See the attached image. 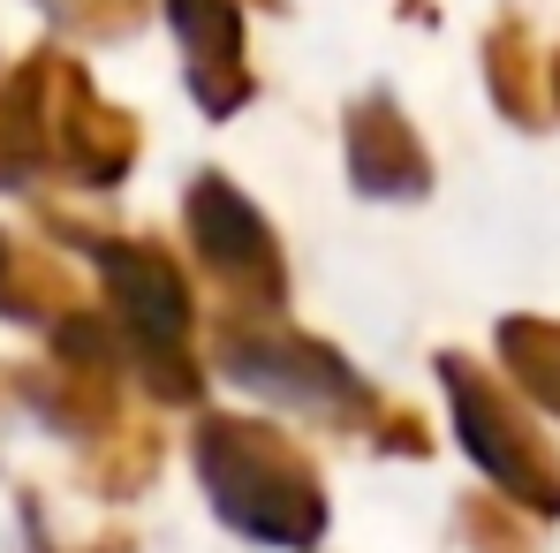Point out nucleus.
<instances>
[{"label":"nucleus","instance_id":"1","mask_svg":"<svg viewBox=\"0 0 560 553\" xmlns=\"http://www.w3.org/2000/svg\"><path fill=\"white\" fill-rule=\"evenodd\" d=\"M167 23L183 38L189 92H197L205 114H235L258 92L250 54H243V0H167Z\"/></svg>","mask_w":560,"mask_h":553},{"label":"nucleus","instance_id":"3","mask_svg":"<svg viewBox=\"0 0 560 553\" xmlns=\"http://www.w3.org/2000/svg\"><path fill=\"white\" fill-rule=\"evenodd\" d=\"M447 371H455V402H463V425H469V440H477V456H485V470H500V485L530 493L538 508H560V470L546 462V448H538L530 433L508 425L515 410H508L477 371H463V365H447Z\"/></svg>","mask_w":560,"mask_h":553},{"label":"nucleus","instance_id":"5","mask_svg":"<svg viewBox=\"0 0 560 553\" xmlns=\"http://www.w3.org/2000/svg\"><path fill=\"white\" fill-rule=\"evenodd\" d=\"M485 77H492V99L508 106V122H546V61H538V38H530L523 15H500L492 23Z\"/></svg>","mask_w":560,"mask_h":553},{"label":"nucleus","instance_id":"6","mask_svg":"<svg viewBox=\"0 0 560 553\" xmlns=\"http://www.w3.org/2000/svg\"><path fill=\"white\" fill-rule=\"evenodd\" d=\"M31 168H46V99H38V54L0 84V189L31 183Z\"/></svg>","mask_w":560,"mask_h":553},{"label":"nucleus","instance_id":"10","mask_svg":"<svg viewBox=\"0 0 560 553\" xmlns=\"http://www.w3.org/2000/svg\"><path fill=\"white\" fill-rule=\"evenodd\" d=\"M0 280H8V243H0Z\"/></svg>","mask_w":560,"mask_h":553},{"label":"nucleus","instance_id":"2","mask_svg":"<svg viewBox=\"0 0 560 553\" xmlns=\"http://www.w3.org/2000/svg\"><path fill=\"white\" fill-rule=\"evenodd\" d=\"M189 235H197V251H205L212 274L243 280V288H258V296H273V288H280V258H273L266 220L220 183V175H205V183L189 189Z\"/></svg>","mask_w":560,"mask_h":553},{"label":"nucleus","instance_id":"7","mask_svg":"<svg viewBox=\"0 0 560 553\" xmlns=\"http://www.w3.org/2000/svg\"><path fill=\"white\" fill-rule=\"evenodd\" d=\"M500 349H508L515 379H523L530 394H546V402L560 410V326H546V319H508Z\"/></svg>","mask_w":560,"mask_h":553},{"label":"nucleus","instance_id":"8","mask_svg":"<svg viewBox=\"0 0 560 553\" xmlns=\"http://www.w3.org/2000/svg\"><path fill=\"white\" fill-rule=\"evenodd\" d=\"M69 31H84V38H114V31H129L137 23V8L144 0H46Z\"/></svg>","mask_w":560,"mask_h":553},{"label":"nucleus","instance_id":"4","mask_svg":"<svg viewBox=\"0 0 560 553\" xmlns=\"http://www.w3.org/2000/svg\"><path fill=\"white\" fill-rule=\"evenodd\" d=\"M349 168H357V189H372V197H417L432 183V160H424L409 114L386 92H372L349 114Z\"/></svg>","mask_w":560,"mask_h":553},{"label":"nucleus","instance_id":"9","mask_svg":"<svg viewBox=\"0 0 560 553\" xmlns=\"http://www.w3.org/2000/svg\"><path fill=\"white\" fill-rule=\"evenodd\" d=\"M546 84H553V99H560V54H553V69H546Z\"/></svg>","mask_w":560,"mask_h":553}]
</instances>
